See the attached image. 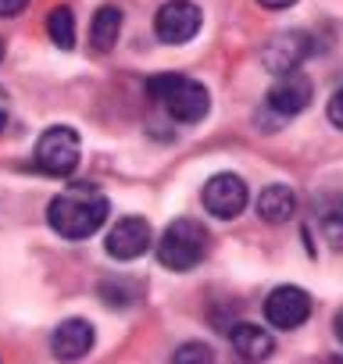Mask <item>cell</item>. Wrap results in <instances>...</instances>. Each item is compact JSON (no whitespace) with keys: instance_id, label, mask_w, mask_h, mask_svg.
I'll return each instance as SVG.
<instances>
[{"instance_id":"cell-1","label":"cell","mask_w":343,"mask_h":364,"mask_svg":"<svg viewBox=\"0 0 343 364\" xmlns=\"http://www.w3.org/2000/svg\"><path fill=\"white\" fill-rule=\"evenodd\" d=\"M107 197L93 186H72L65 193H58L47 208V222L58 236L65 240H90L93 232H100V225L107 222Z\"/></svg>"},{"instance_id":"cell-2","label":"cell","mask_w":343,"mask_h":364,"mask_svg":"<svg viewBox=\"0 0 343 364\" xmlns=\"http://www.w3.org/2000/svg\"><path fill=\"white\" fill-rule=\"evenodd\" d=\"M147 93L183 125H197L208 118V107H211V97L201 82L186 79V75H176V72H161L147 82Z\"/></svg>"},{"instance_id":"cell-3","label":"cell","mask_w":343,"mask_h":364,"mask_svg":"<svg viewBox=\"0 0 343 364\" xmlns=\"http://www.w3.org/2000/svg\"><path fill=\"white\" fill-rule=\"evenodd\" d=\"M208 254V229L194 218H176L157 240V261L168 272H190Z\"/></svg>"},{"instance_id":"cell-4","label":"cell","mask_w":343,"mask_h":364,"mask_svg":"<svg viewBox=\"0 0 343 364\" xmlns=\"http://www.w3.org/2000/svg\"><path fill=\"white\" fill-rule=\"evenodd\" d=\"M79 154H83L79 132L68 129V125H51V129L36 139V168H40L43 175L68 178V175L79 168Z\"/></svg>"},{"instance_id":"cell-5","label":"cell","mask_w":343,"mask_h":364,"mask_svg":"<svg viewBox=\"0 0 343 364\" xmlns=\"http://www.w3.org/2000/svg\"><path fill=\"white\" fill-rule=\"evenodd\" d=\"M201 22H204V15L194 0H168L154 15V33L161 43L176 47V43H190L201 33Z\"/></svg>"},{"instance_id":"cell-6","label":"cell","mask_w":343,"mask_h":364,"mask_svg":"<svg viewBox=\"0 0 343 364\" xmlns=\"http://www.w3.org/2000/svg\"><path fill=\"white\" fill-rule=\"evenodd\" d=\"M311 54V36L307 33H297V29H286V33H275L265 50H261V65L275 75H290V72H300V65L307 61Z\"/></svg>"},{"instance_id":"cell-7","label":"cell","mask_w":343,"mask_h":364,"mask_svg":"<svg viewBox=\"0 0 343 364\" xmlns=\"http://www.w3.org/2000/svg\"><path fill=\"white\" fill-rule=\"evenodd\" d=\"M204 208H208V215H215L222 222L243 215V208H247V182L240 175H233V171H222V175L208 178V186H204Z\"/></svg>"},{"instance_id":"cell-8","label":"cell","mask_w":343,"mask_h":364,"mask_svg":"<svg viewBox=\"0 0 343 364\" xmlns=\"http://www.w3.org/2000/svg\"><path fill=\"white\" fill-rule=\"evenodd\" d=\"M265 318L272 328H297L311 318V296L300 286H279L265 296Z\"/></svg>"},{"instance_id":"cell-9","label":"cell","mask_w":343,"mask_h":364,"mask_svg":"<svg viewBox=\"0 0 343 364\" xmlns=\"http://www.w3.org/2000/svg\"><path fill=\"white\" fill-rule=\"evenodd\" d=\"M150 240H154L150 225L132 215V218H122V222L111 225L104 247H107V254H111L115 261H136V257H143V254L150 250Z\"/></svg>"},{"instance_id":"cell-10","label":"cell","mask_w":343,"mask_h":364,"mask_svg":"<svg viewBox=\"0 0 343 364\" xmlns=\"http://www.w3.org/2000/svg\"><path fill=\"white\" fill-rule=\"evenodd\" d=\"M311 97H315V86H311V79L304 75V72H290V75H279L275 82H272V90H268V107L275 111V114H283V118H293V114H300L307 104H311Z\"/></svg>"},{"instance_id":"cell-11","label":"cell","mask_w":343,"mask_h":364,"mask_svg":"<svg viewBox=\"0 0 343 364\" xmlns=\"http://www.w3.org/2000/svg\"><path fill=\"white\" fill-rule=\"evenodd\" d=\"M93 339H97V332L86 318H65L51 336V353L58 360H79L93 350Z\"/></svg>"},{"instance_id":"cell-12","label":"cell","mask_w":343,"mask_h":364,"mask_svg":"<svg viewBox=\"0 0 343 364\" xmlns=\"http://www.w3.org/2000/svg\"><path fill=\"white\" fill-rule=\"evenodd\" d=\"M233 350H236V357H243L250 364H261V360H268L275 353V339L261 325H247L243 321V325L233 328Z\"/></svg>"},{"instance_id":"cell-13","label":"cell","mask_w":343,"mask_h":364,"mask_svg":"<svg viewBox=\"0 0 343 364\" xmlns=\"http://www.w3.org/2000/svg\"><path fill=\"white\" fill-rule=\"evenodd\" d=\"M293 211H297V197H293L290 186H283V182H275V186H265V190L258 193V215H261V222L283 225V222L293 218Z\"/></svg>"},{"instance_id":"cell-14","label":"cell","mask_w":343,"mask_h":364,"mask_svg":"<svg viewBox=\"0 0 343 364\" xmlns=\"http://www.w3.org/2000/svg\"><path fill=\"white\" fill-rule=\"evenodd\" d=\"M118 33H122V11L111 8V4L100 8V11L93 15V26H90V43H93V50H100V54L115 50Z\"/></svg>"},{"instance_id":"cell-15","label":"cell","mask_w":343,"mask_h":364,"mask_svg":"<svg viewBox=\"0 0 343 364\" xmlns=\"http://www.w3.org/2000/svg\"><path fill=\"white\" fill-rule=\"evenodd\" d=\"M47 33H51V40L61 47V50H72L75 47V15H72V8H54L51 15H47Z\"/></svg>"},{"instance_id":"cell-16","label":"cell","mask_w":343,"mask_h":364,"mask_svg":"<svg viewBox=\"0 0 343 364\" xmlns=\"http://www.w3.org/2000/svg\"><path fill=\"white\" fill-rule=\"evenodd\" d=\"M172 364H215V350L208 343H183L176 353H172Z\"/></svg>"},{"instance_id":"cell-17","label":"cell","mask_w":343,"mask_h":364,"mask_svg":"<svg viewBox=\"0 0 343 364\" xmlns=\"http://www.w3.org/2000/svg\"><path fill=\"white\" fill-rule=\"evenodd\" d=\"M322 240H325V247H329V250L343 254V215L329 211V215L322 218Z\"/></svg>"},{"instance_id":"cell-18","label":"cell","mask_w":343,"mask_h":364,"mask_svg":"<svg viewBox=\"0 0 343 364\" xmlns=\"http://www.w3.org/2000/svg\"><path fill=\"white\" fill-rule=\"evenodd\" d=\"M325 111H329V122H332L336 129H343V90H339V93H332V100H329V107H325Z\"/></svg>"},{"instance_id":"cell-19","label":"cell","mask_w":343,"mask_h":364,"mask_svg":"<svg viewBox=\"0 0 343 364\" xmlns=\"http://www.w3.org/2000/svg\"><path fill=\"white\" fill-rule=\"evenodd\" d=\"M29 8V0H0V18H15Z\"/></svg>"},{"instance_id":"cell-20","label":"cell","mask_w":343,"mask_h":364,"mask_svg":"<svg viewBox=\"0 0 343 364\" xmlns=\"http://www.w3.org/2000/svg\"><path fill=\"white\" fill-rule=\"evenodd\" d=\"M261 8H268V11H286V8H293L297 0H258Z\"/></svg>"},{"instance_id":"cell-21","label":"cell","mask_w":343,"mask_h":364,"mask_svg":"<svg viewBox=\"0 0 343 364\" xmlns=\"http://www.w3.org/2000/svg\"><path fill=\"white\" fill-rule=\"evenodd\" d=\"M332 328H336V339H339V343H343V311H339V314H336V321H332Z\"/></svg>"},{"instance_id":"cell-22","label":"cell","mask_w":343,"mask_h":364,"mask_svg":"<svg viewBox=\"0 0 343 364\" xmlns=\"http://www.w3.org/2000/svg\"><path fill=\"white\" fill-rule=\"evenodd\" d=\"M8 125V107H4V100H0V129Z\"/></svg>"},{"instance_id":"cell-23","label":"cell","mask_w":343,"mask_h":364,"mask_svg":"<svg viewBox=\"0 0 343 364\" xmlns=\"http://www.w3.org/2000/svg\"><path fill=\"white\" fill-rule=\"evenodd\" d=\"M0 61H4V43H0Z\"/></svg>"}]
</instances>
